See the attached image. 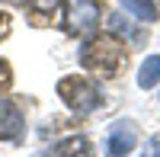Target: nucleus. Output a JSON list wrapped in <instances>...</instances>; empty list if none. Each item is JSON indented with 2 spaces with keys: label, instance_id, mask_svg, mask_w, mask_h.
I'll list each match as a JSON object with an SVG mask.
<instances>
[{
  "label": "nucleus",
  "instance_id": "obj_1",
  "mask_svg": "<svg viewBox=\"0 0 160 157\" xmlns=\"http://www.w3.org/2000/svg\"><path fill=\"white\" fill-rule=\"evenodd\" d=\"M125 61V45L118 38L106 35V38H93L80 48V64L93 74H102V77H115V71L122 68Z\"/></svg>",
  "mask_w": 160,
  "mask_h": 157
},
{
  "label": "nucleus",
  "instance_id": "obj_2",
  "mask_svg": "<svg viewBox=\"0 0 160 157\" xmlns=\"http://www.w3.org/2000/svg\"><path fill=\"white\" fill-rule=\"evenodd\" d=\"M58 96L68 103V109H74L77 115H90L93 109L99 106L96 87L87 84L83 77H64V80L58 84Z\"/></svg>",
  "mask_w": 160,
  "mask_h": 157
},
{
  "label": "nucleus",
  "instance_id": "obj_3",
  "mask_svg": "<svg viewBox=\"0 0 160 157\" xmlns=\"http://www.w3.org/2000/svg\"><path fill=\"white\" fill-rule=\"evenodd\" d=\"M64 19H68V29L71 32L90 35L99 26V3H96V0H68Z\"/></svg>",
  "mask_w": 160,
  "mask_h": 157
},
{
  "label": "nucleus",
  "instance_id": "obj_4",
  "mask_svg": "<svg viewBox=\"0 0 160 157\" xmlns=\"http://www.w3.org/2000/svg\"><path fill=\"white\" fill-rule=\"evenodd\" d=\"M135 128H131L128 122H115L109 128V138H106V151L109 154H131L135 151Z\"/></svg>",
  "mask_w": 160,
  "mask_h": 157
},
{
  "label": "nucleus",
  "instance_id": "obj_5",
  "mask_svg": "<svg viewBox=\"0 0 160 157\" xmlns=\"http://www.w3.org/2000/svg\"><path fill=\"white\" fill-rule=\"evenodd\" d=\"M22 135V112L10 99H0V141H13Z\"/></svg>",
  "mask_w": 160,
  "mask_h": 157
},
{
  "label": "nucleus",
  "instance_id": "obj_6",
  "mask_svg": "<svg viewBox=\"0 0 160 157\" xmlns=\"http://www.w3.org/2000/svg\"><path fill=\"white\" fill-rule=\"evenodd\" d=\"M138 23H154L157 19V3L154 0H118Z\"/></svg>",
  "mask_w": 160,
  "mask_h": 157
},
{
  "label": "nucleus",
  "instance_id": "obj_7",
  "mask_svg": "<svg viewBox=\"0 0 160 157\" xmlns=\"http://www.w3.org/2000/svg\"><path fill=\"white\" fill-rule=\"evenodd\" d=\"M157 84H160V55H151L138 71V87L141 90H154Z\"/></svg>",
  "mask_w": 160,
  "mask_h": 157
},
{
  "label": "nucleus",
  "instance_id": "obj_8",
  "mask_svg": "<svg viewBox=\"0 0 160 157\" xmlns=\"http://www.w3.org/2000/svg\"><path fill=\"white\" fill-rule=\"evenodd\" d=\"M112 29H115V32H122L125 38H131L135 45H141V42H144V35H141L138 29H131V26H128V23H125L122 16H112Z\"/></svg>",
  "mask_w": 160,
  "mask_h": 157
},
{
  "label": "nucleus",
  "instance_id": "obj_9",
  "mask_svg": "<svg viewBox=\"0 0 160 157\" xmlns=\"http://www.w3.org/2000/svg\"><path fill=\"white\" fill-rule=\"evenodd\" d=\"M74 151H87V141L83 138H71V141H64L58 148V154H74Z\"/></svg>",
  "mask_w": 160,
  "mask_h": 157
},
{
  "label": "nucleus",
  "instance_id": "obj_10",
  "mask_svg": "<svg viewBox=\"0 0 160 157\" xmlns=\"http://www.w3.org/2000/svg\"><path fill=\"white\" fill-rule=\"evenodd\" d=\"M32 7H35V13H51L58 7V0H32Z\"/></svg>",
  "mask_w": 160,
  "mask_h": 157
},
{
  "label": "nucleus",
  "instance_id": "obj_11",
  "mask_svg": "<svg viewBox=\"0 0 160 157\" xmlns=\"http://www.w3.org/2000/svg\"><path fill=\"white\" fill-rule=\"evenodd\" d=\"M148 154H160V135L151 138V144H148Z\"/></svg>",
  "mask_w": 160,
  "mask_h": 157
},
{
  "label": "nucleus",
  "instance_id": "obj_12",
  "mask_svg": "<svg viewBox=\"0 0 160 157\" xmlns=\"http://www.w3.org/2000/svg\"><path fill=\"white\" fill-rule=\"evenodd\" d=\"M13 3H26V0H13Z\"/></svg>",
  "mask_w": 160,
  "mask_h": 157
},
{
  "label": "nucleus",
  "instance_id": "obj_13",
  "mask_svg": "<svg viewBox=\"0 0 160 157\" xmlns=\"http://www.w3.org/2000/svg\"><path fill=\"white\" fill-rule=\"evenodd\" d=\"M0 23H3V13H0Z\"/></svg>",
  "mask_w": 160,
  "mask_h": 157
}]
</instances>
